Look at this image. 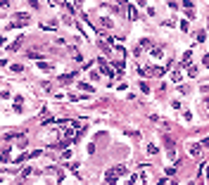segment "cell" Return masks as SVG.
I'll use <instances>...</instances> for the list:
<instances>
[{
  "instance_id": "obj_1",
  "label": "cell",
  "mask_w": 209,
  "mask_h": 185,
  "mask_svg": "<svg viewBox=\"0 0 209 185\" xmlns=\"http://www.w3.org/2000/svg\"><path fill=\"white\" fill-rule=\"evenodd\" d=\"M124 173H126V166H112V169L107 171V183H109V185H116V178L124 176Z\"/></svg>"
},
{
  "instance_id": "obj_2",
  "label": "cell",
  "mask_w": 209,
  "mask_h": 185,
  "mask_svg": "<svg viewBox=\"0 0 209 185\" xmlns=\"http://www.w3.org/2000/svg\"><path fill=\"white\" fill-rule=\"evenodd\" d=\"M98 66L102 69V74H107V76H112V74H114V71H112V66H107V62H104V60H98Z\"/></svg>"
},
{
  "instance_id": "obj_3",
  "label": "cell",
  "mask_w": 209,
  "mask_h": 185,
  "mask_svg": "<svg viewBox=\"0 0 209 185\" xmlns=\"http://www.w3.org/2000/svg\"><path fill=\"white\" fill-rule=\"evenodd\" d=\"M202 147H205V145H190V147H188V152H190V157H197V154L202 152Z\"/></svg>"
},
{
  "instance_id": "obj_4",
  "label": "cell",
  "mask_w": 209,
  "mask_h": 185,
  "mask_svg": "<svg viewBox=\"0 0 209 185\" xmlns=\"http://www.w3.org/2000/svg\"><path fill=\"white\" fill-rule=\"evenodd\" d=\"M150 55H152V57H162L164 52H162V48H157V45H152V48H150Z\"/></svg>"
},
{
  "instance_id": "obj_5",
  "label": "cell",
  "mask_w": 209,
  "mask_h": 185,
  "mask_svg": "<svg viewBox=\"0 0 209 185\" xmlns=\"http://www.w3.org/2000/svg\"><path fill=\"white\" fill-rule=\"evenodd\" d=\"M128 19H138V10L133 5H128Z\"/></svg>"
},
{
  "instance_id": "obj_6",
  "label": "cell",
  "mask_w": 209,
  "mask_h": 185,
  "mask_svg": "<svg viewBox=\"0 0 209 185\" xmlns=\"http://www.w3.org/2000/svg\"><path fill=\"white\" fill-rule=\"evenodd\" d=\"M38 66H40L43 71H52V64H48V62H38Z\"/></svg>"
},
{
  "instance_id": "obj_7",
  "label": "cell",
  "mask_w": 209,
  "mask_h": 185,
  "mask_svg": "<svg viewBox=\"0 0 209 185\" xmlns=\"http://www.w3.org/2000/svg\"><path fill=\"white\" fill-rule=\"evenodd\" d=\"M190 57H193V50H185V52H183V64H188Z\"/></svg>"
},
{
  "instance_id": "obj_8",
  "label": "cell",
  "mask_w": 209,
  "mask_h": 185,
  "mask_svg": "<svg viewBox=\"0 0 209 185\" xmlns=\"http://www.w3.org/2000/svg\"><path fill=\"white\" fill-rule=\"evenodd\" d=\"M188 76H190V78H193V76H197V66H195V64H193V66H188Z\"/></svg>"
},
{
  "instance_id": "obj_9",
  "label": "cell",
  "mask_w": 209,
  "mask_h": 185,
  "mask_svg": "<svg viewBox=\"0 0 209 185\" xmlns=\"http://www.w3.org/2000/svg\"><path fill=\"white\" fill-rule=\"evenodd\" d=\"M147 152H150V154H157V152H159V147L152 142V145H147Z\"/></svg>"
},
{
  "instance_id": "obj_10",
  "label": "cell",
  "mask_w": 209,
  "mask_h": 185,
  "mask_svg": "<svg viewBox=\"0 0 209 185\" xmlns=\"http://www.w3.org/2000/svg\"><path fill=\"white\" fill-rule=\"evenodd\" d=\"M31 173H34V169H29V166H26V169H24V171H22V178H29V176H31Z\"/></svg>"
},
{
  "instance_id": "obj_11",
  "label": "cell",
  "mask_w": 209,
  "mask_h": 185,
  "mask_svg": "<svg viewBox=\"0 0 209 185\" xmlns=\"http://www.w3.org/2000/svg\"><path fill=\"white\" fill-rule=\"evenodd\" d=\"M78 88H81V90H86V92L93 90V88H90V83H78Z\"/></svg>"
},
{
  "instance_id": "obj_12",
  "label": "cell",
  "mask_w": 209,
  "mask_h": 185,
  "mask_svg": "<svg viewBox=\"0 0 209 185\" xmlns=\"http://www.w3.org/2000/svg\"><path fill=\"white\" fill-rule=\"evenodd\" d=\"M0 183H2V178H0Z\"/></svg>"
}]
</instances>
